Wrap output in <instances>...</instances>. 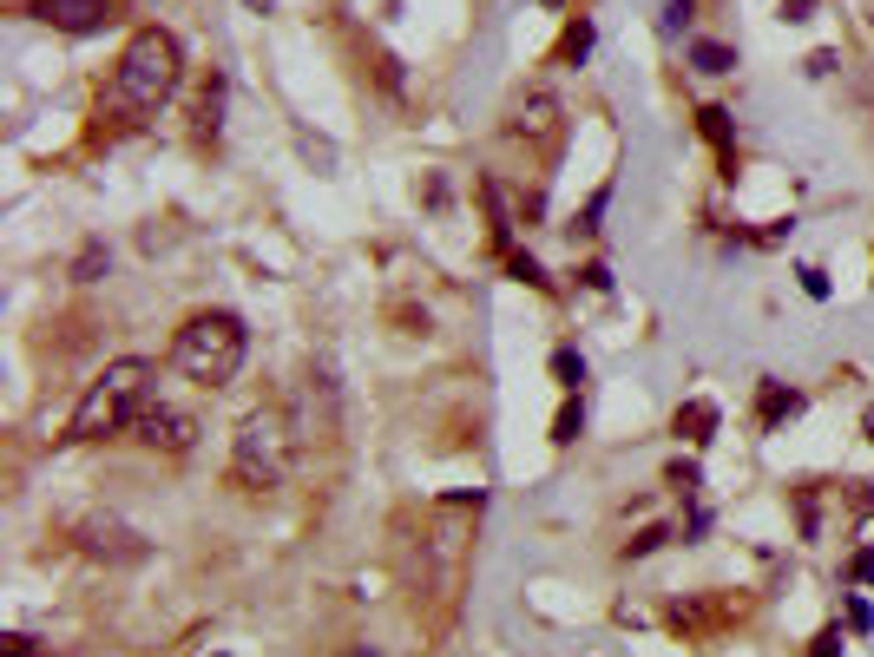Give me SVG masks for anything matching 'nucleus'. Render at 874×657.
<instances>
[{"mask_svg": "<svg viewBox=\"0 0 874 657\" xmlns=\"http://www.w3.org/2000/svg\"><path fill=\"white\" fill-rule=\"evenodd\" d=\"M178 79H184V46H178V33L138 26V33L125 39L118 66H112V86H105V99H99V118L145 125V118L178 92Z\"/></svg>", "mask_w": 874, "mask_h": 657, "instance_id": "1", "label": "nucleus"}, {"mask_svg": "<svg viewBox=\"0 0 874 657\" xmlns=\"http://www.w3.org/2000/svg\"><path fill=\"white\" fill-rule=\"evenodd\" d=\"M151 382H158V369H151L145 355L105 362V375L79 395V408H72V421H66V441H105V434L132 428V421L145 415V401H151Z\"/></svg>", "mask_w": 874, "mask_h": 657, "instance_id": "2", "label": "nucleus"}, {"mask_svg": "<svg viewBox=\"0 0 874 657\" xmlns=\"http://www.w3.org/2000/svg\"><path fill=\"white\" fill-rule=\"evenodd\" d=\"M243 349H250L243 322H237L230 309H204V316H191V322L171 336V369H178L184 382H197V388H224V382H237Z\"/></svg>", "mask_w": 874, "mask_h": 657, "instance_id": "3", "label": "nucleus"}, {"mask_svg": "<svg viewBox=\"0 0 874 657\" xmlns=\"http://www.w3.org/2000/svg\"><path fill=\"white\" fill-rule=\"evenodd\" d=\"M290 421L276 415V408H257V415H243L237 421V441H230V480L243 487V494H270V487H283V467H290Z\"/></svg>", "mask_w": 874, "mask_h": 657, "instance_id": "4", "label": "nucleus"}, {"mask_svg": "<svg viewBox=\"0 0 874 657\" xmlns=\"http://www.w3.org/2000/svg\"><path fill=\"white\" fill-rule=\"evenodd\" d=\"M72 540H79L86 559H105V566H138V559H145V540H138L125 520H112V513H86V520L72 526Z\"/></svg>", "mask_w": 874, "mask_h": 657, "instance_id": "5", "label": "nucleus"}, {"mask_svg": "<svg viewBox=\"0 0 874 657\" xmlns=\"http://www.w3.org/2000/svg\"><path fill=\"white\" fill-rule=\"evenodd\" d=\"M132 428H138V441L158 448V454H191V441H197V421H191L184 408H171V401H145V415H138Z\"/></svg>", "mask_w": 874, "mask_h": 657, "instance_id": "6", "label": "nucleus"}, {"mask_svg": "<svg viewBox=\"0 0 874 657\" xmlns=\"http://www.w3.org/2000/svg\"><path fill=\"white\" fill-rule=\"evenodd\" d=\"M26 13L59 33H99L112 20V0H26Z\"/></svg>", "mask_w": 874, "mask_h": 657, "instance_id": "7", "label": "nucleus"}, {"mask_svg": "<svg viewBox=\"0 0 874 657\" xmlns=\"http://www.w3.org/2000/svg\"><path fill=\"white\" fill-rule=\"evenodd\" d=\"M697 132L717 145L724 178H737V125H730V112H724V105H704V112H697Z\"/></svg>", "mask_w": 874, "mask_h": 657, "instance_id": "8", "label": "nucleus"}, {"mask_svg": "<svg viewBox=\"0 0 874 657\" xmlns=\"http://www.w3.org/2000/svg\"><path fill=\"white\" fill-rule=\"evenodd\" d=\"M803 415V395L796 388H783V382H763L757 388V421L763 428H783V421H796Z\"/></svg>", "mask_w": 874, "mask_h": 657, "instance_id": "9", "label": "nucleus"}, {"mask_svg": "<svg viewBox=\"0 0 874 657\" xmlns=\"http://www.w3.org/2000/svg\"><path fill=\"white\" fill-rule=\"evenodd\" d=\"M678 434L684 441H711L717 434V401H684L678 408Z\"/></svg>", "mask_w": 874, "mask_h": 657, "instance_id": "10", "label": "nucleus"}, {"mask_svg": "<svg viewBox=\"0 0 874 657\" xmlns=\"http://www.w3.org/2000/svg\"><path fill=\"white\" fill-rule=\"evenodd\" d=\"M691 66H697V72H737V53H730L724 39H697V46H691Z\"/></svg>", "mask_w": 874, "mask_h": 657, "instance_id": "11", "label": "nucleus"}, {"mask_svg": "<svg viewBox=\"0 0 874 657\" xmlns=\"http://www.w3.org/2000/svg\"><path fill=\"white\" fill-rule=\"evenodd\" d=\"M553 382H559L566 395H579V388H586V355H579V349H553Z\"/></svg>", "mask_w": 874, "mask_h": 657, "instance_id": "12", "label": "nucleus"}, {"mask_svg": "<svg viewBox=\"0 0 874 657\" xmlns=\"http://www.w3.org/2000/svg\"><path fill=\"white\" fill-rule=\"evenodd\" d=\"M579 434H586V401L566 395V408H559V421H553V448H572Z\"/></svg>", "mask_w": 874, "mask_h": 657, "instance_id": "13", "label": "nucleus"}, {"mask_svg": "<svg viewBox=\"0 0 874 657\" xmlns=\"http://www.w3.org/2000/svg\"><path fill=\"white\" fill-rule=\"evenodd\" d=\"M217 112H224V79L211 72V86H204V99H197V138H217Z\"/></svg>", "mask_w": 874, "mask_h": 657, "instance_id": "14", "label": "nucleus"}, {"mask_svg": "<svg viewBox=\"0 0 874 657\" xmlns=\"http://www.w3.org/2000/svg\"><path fill=\"white\" fill-rule=\"evenodd\" d=\"M112 257H105V243H86L79 250V263H72V283H99V270H105Z\"/></svg>", "mask_w": 874, "mask_h": 657, "instance_id": "15", "label": "nucleus"}, {"mask_svg": "<svg viewBox=\"0 0 874 657\" xmlns=\"http://www.w3.org/2000/svg\"><path fill=\"white\" fill-rule=\"evenodd\" d=\"M507 270H513L520 283H533V290H553V276H546V270H540V263H533L526 250H507Z\"/></svg>", "mask_w": 874, "mask_h": 657, "instance_id": "16", "label": "nucleus"}, {"mask_svg": "<svg viewBox=\"0 0 874 657\" xmlns=\"http://www.w3.org/2000/svg\"><path fill=\"white\" fill-rule=\"evenodd\" d=\"M559 53H566V59H586V53H592V20H572V26H566V46H559Z\"/></svg>", "mask_w": 874, "mask_h": 657, "instance_id": "17", "label": "nucleus"}, {"mask_svg": "<svg viewBox=\"0 0 874 657\" xmlns=\"http://www.w3.org/2000/svg\"><path fill=\"white\" fill-rule=\"evenodd\" d=\"M665 480H671V487H678V494H684V500H691V494H697V487H704V474H697V461H678V467H671V474H665Z\"/></svg>", "mask_w": 874, "mask_h": 657, "instance_id": "18", "label": "nucleus"}, {"mask_svg": "<svg viewBox=\"0 0 874 657\" xmlns=\"http://www.w3.org/2000/svg\"><path fill=\"white\" fill-rule=\"evenodd\" d=\"M665 540H671V526H645V533H638V540L625 546V559H645V553H658Z\"/></svg>", "mask_w": 874, "mask_h": 657, "instance_id": "19", "label": "nucleus"}, {"mask_svg": "<svg viewBox=\"0 0 874 657\" xmlns=\"http://www.w3.org/2000/svg\"><path fill=\"white\" fill-rule=\"evenodd\" d=\"M691 20H697V0H671L665 7V33H684Z\"/></svg>", "mask_w": 874, "mask_h": 657, "instance_id": "20", "label": "nucleus"}, {"mask_svg": "<svg viewBox=\"0 0 874 657\" xmlns=\"http://www.w3.org/2000/svg\"><path fill=\"white\" fill-rule=\"evenodd\" d=\"M849 579H855V586H869V579H874V546H862V553H855V566H849Z\"/></svg>", "mask_w": 874, "mask_h": 657, "instance_id": "21", "label": "nucleus"}, {"mask_svg": "<svg viewBox=\"0 0 874 657\" xmlns=\"http://www.w3.org/2000/svg\"><path fill=\"white\" fill-rule=\"evenodd\" d=\"M605 197H612V184H605V191H599V197L586 204V217H579V230H599V217H605Z\"/></svg>", "mask_w": 874, "mask_h": 657, "instance_id": "22", "label": "nucleus"}, {"mask_svg": "<svg viewBox=\"0 0 874 657\" xmlns=\"http://www.w3.org/2000/svg\"><path fill=\"white\" fill-rule=\"evenodd\" d=\"M849 625H855V632H869V625H874V605H869V599H849Z\"/></svg>", "mask_w": 874, "mask_h": 657, "instance_id": "23", "label": "nucleus"}, {"mask_svg": "<svg viewBox=\"0 0 874 657\" xmlns=\"http://www.w3.org/2000/svg\"><path fill=\"white\" fill-rule=\"evenodd\" d=\"M803 290H809V296H816V303H822V296H829V276H822V270H816V263H809V270H803Z\"/></svg>", "mask_w": 874, "mask_h": 657, "instance_id": "24", "label": "nucleus"}, {"mask_svg": "<svg viewBox=\"0 0 874 657\" xmlns=\"http://www.w3.org/2000/svg\"><path fill=\"white\" fill-rule=\"evenodd\" d=\"M809 657H842V632H822V638H816V652Z\"/></svg>", "mask_w": 874, "mask_h": 657, "instance_id": "25", "label": "nucleus"}, {"mask_svg": "<svg viewBox=\"0 0 874 657\" xmlns=\"http://www.w3.org/2000/svg\"><path fill=\"white\" fill-rule=\"evenodd\" d=\"M816 13V0H783V20H809Z\"/></svg>", "mask_w": 874, "mask_h": 657, "instance_id": "26", "label": "nucleus"}, {"mask_svg": "<svg viewBox=\"0 0 874 657\" xmlns=\"http://www.w3.org/2000/svg\"><path fill=\"white\" fill-rule=\"evenodd\" d=\"M862 434H869V441H874V401H869V408H862Z\"/></svg>", "mask_w": 874, "mask_h": 657, "instance_id": "27", "label": "nucleus"}, {"mask_svg": "<svg viewBox=\"0 0 874 657\" xmlns=\"http://www.w3.org/2000/svg\"><path fill=\"white\" fill-rule=\"evenodd\" d=\"M342 657H375V652H368V645H355V652H342Z\"/></svg>", "mask_w": 874, "mask_h": 657, "instance_id": "28", "label": "nucleus"}, {"mask_svg": "<svg viewBox=\"0 0 874 657\" xmlns=\"http://www.w3.org/2000/svg\"><path fill=\"white\" fill-rule=\"evenodd\" d=\"M243 7H257V13H270V0H243Z\"/></svg>", "mask_w": 874, "mask_h": 657, "instance_id": "29", "label": "nucleus"}]
</instances>
